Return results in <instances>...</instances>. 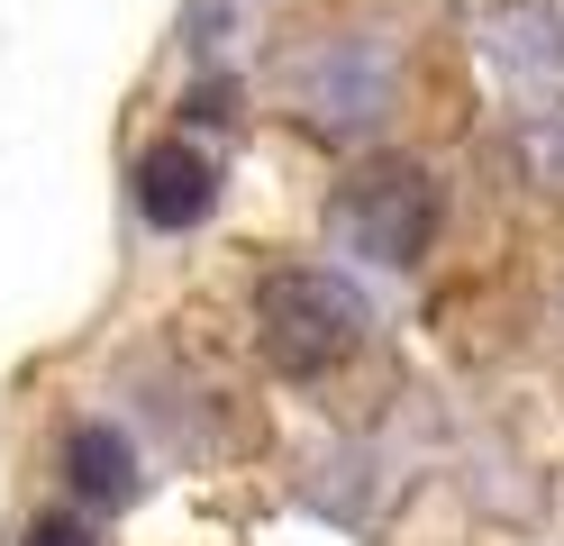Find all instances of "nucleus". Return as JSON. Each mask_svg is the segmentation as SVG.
<instances>
[{
    "mask_svg": "<svg viewBox=\"0 0 564 546\" xmlns=\"http://www.w3.org/2000/svg\"><path fill=\"white\" fill-rule=\"evenodd\" d=\"M183 119H192V128H237V83H200V92L183 100Z\"/></svg>",
    "mask_w": 564,
    "mask_h": 546,
    "instance_id": "nucleus-8",
    "label": "nucleus"
},
{
    "mask_svg": "<svg viewBox=\"0 0 564 546\" xmlns=\"http://www.w3.org/2000/svg\"><path fill=\"white\" fill-rule=\"evenodd\" d=\"M256 10L264 0H192V19H183V46L192 55H228L246 28H256Z\"/></svg>",
    "mask_w": 564,
    "mask_h": 546,
    "instance_id": "nucleus-7",
    "label": "nucleus"
},
{
    "mask_svg": "<svg viewBox=\"0 0 564 546\" xmlns=\"http://www.w3.org/2000/svg\"><path fill=\"white\" fill-rule=\"evenodd\" d=\"M401 109V36H319L310 55H292V119H310V137L356 146Z\"/></svg>",
    "mask_w": 564,
    "mask_h": 546,
    "instance_id": "nucleus-2",
    "label": "nucleus"
},
{
    "mask_svg": "<svg viewBox=\"0 0 564 546\" xmlns=\"http://www.w3.org/2000/svg\"><path fill=\"white\" fill-rule=\"evenodd\" d=\"M437 182L429 164H410V156H373L337 182V201H328V237L356 255V265H382V274H410L419 255L437 246Z\"/></svg>",
    "mask_w": 564,
    "mask_h": 546,
    "instance_id": "nucleus-1",
    "label": "nucleus"
},
{
    "mask_svg": "<svg viewBox=\"0 0 564 546\" xmlns=\"http://www.w3.org/2000/svg\"><path fill=\"white\" fill-rule=\"evenodd\" d=\"M19 546H91V520L83 510H46V520H28Z\"/></svg>",
    "mask_w": 564,
    "mask_h": 546,
    "instance_id": "nucleus-9",
    "label": "nucleus"
},
{
    "mask_svg": "<svg viewBox=\"0 0 564 546\" xmlns=\"http://www.w3.org/2000/svg\"><path fill=\"white\" fill-rule=\"evenodd\" d=\"M64 473H74V492H83L91 510H110V501L137 492V447H128L110 419H83L74 437H64Z\"/></svg>",
    "mask_w": 564,
    "mask_h": 546,
    "instance_id": "nucleus-6",
    "label": "nucleus"
},
{
    "mask_svg": "<svg viewBox=\"0 0 564 546\" xmlns=\"http://www.w3.org/2000/svg\"><path fill=\"white\" fill-rule=\"evenodd\" d=\"M482 64L501 73V92L519 109H538L564 92V19L538 10V0H510V10L482 19Z\"/></svg>",
    "mask_w": 564,
    "mask_h": 546,
    "instance_id": "nucleus-4",
    "label": "nucleus"
},
{
    "mask_svg": "<svg viewBox=\"0 0 564 546\" xmlns=\"http://www.w3.org/2000/svg\"><path fill=\"white\" fill-rule=\"evenodd\" d=\"M137 210H147V228H200L219 210V164L200 146H183V137L147 146L137 156Z\"/></svg>",
    "mask_w": 564,
    "mask_h": 546,
    "instance_id": "nucleus-5",
    "label": "nucleus"
},
{
    "mask_svg": "<svg viewBox=\"0 0 564 546\" xmlns=\"http://www.w3.org/2000/svg\"><path fill=\"white\" fill-rule=\"evenodd\" d=\"M256 338L273 355V374L319 383L365 346V301H356V282H337L328 265H282L256 291Z\"/></svg>",
    "mask_w": 564,
    "mask_h": 546,
    "instance_id": "nucleus-3",
    "label": "nucleus"
}]
</instances>
